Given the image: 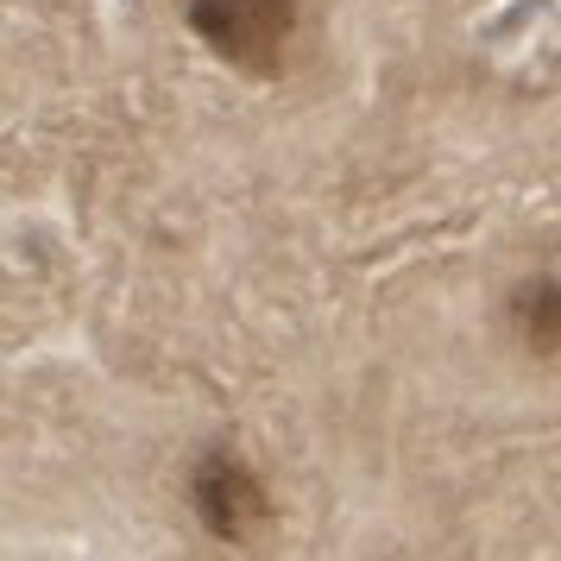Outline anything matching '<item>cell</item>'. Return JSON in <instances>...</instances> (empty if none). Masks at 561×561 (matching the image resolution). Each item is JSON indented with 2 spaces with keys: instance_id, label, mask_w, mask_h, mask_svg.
<instances>
[{
  "instance_id": "cell-1",
  "label": "cell",
  "mask_w": 561,
  "mask_h": 561,
  "mask_svg": "<svg viewBox=\"0 0 561 561\" xmlns=\"http://www.w3.org/2000/svg\"><path fill=\"white\" fill-rule=\"evenodd\" d=\"M183 20L228 70L253 82H284L304 45L297 0H183Z\"/></svg>"
},
{
  "instance_id": "cell-2",
  "label": "cell",
  "mask_w": 561,
  "mask_h": 561,
  "mask_svg": "<svg viewBox=\"0 0 561 561\" xmlns=\"http://www.w3.org/2000/svg\"><path fill=\"white\" fill-rule=\"evenodd\" d=\"M190 505L203 517V530L215 536V542H233V549H253L259 536L272 530V517H278L265 480H259L233 448H208V455L196 460V473H190Z\"/></svg>"
},
{
  "instance_id": "cell-3",
  "label": "cell",
  "mask_w": 561,
  "mask_h": 561,
  "mask_svg": "<svg viewBox=\"0 0 561 561\" xmlns=\"http://www.w3.org/2000/svg\"><path fill=\"white\" fill-rule=\"evenodd\" d=\"M511 334L530 354H561V272L511 290Z\"/></svg>"
}]
</instances>
